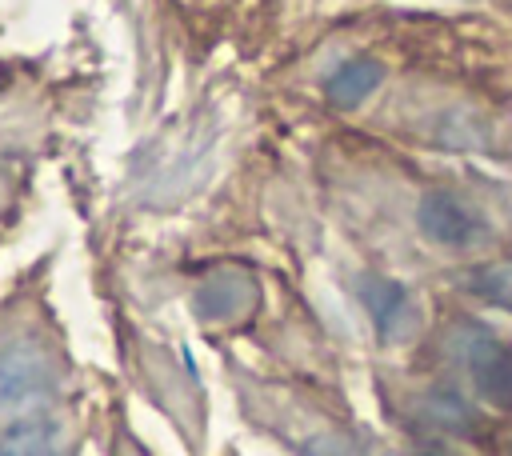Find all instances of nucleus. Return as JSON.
Returning <instances> with one entry per match:
<instances>
[{
  "label": "nucleus",
  "mask_w": 512,
  "mask_h": 456,
  "mask_svg": "<svg viewBox=\"0 0 512 456\" xmlns=\"http://www.w3.org/2000/svg\"><path fill=\"white\" fill-rule=\"evenodd\" d=\"M372 80H376V68L372 64H352V68H344V72H336L328 80V92L336 100H360L372 88Z\"/></svg>",
  "instance_id": "20e7f679"
},
{
  "label": "nucleus",
  "mask_w": 512,
  "mask_h": 456,
  "mask_svg": "<svg viewBox=\"0 0 512 456\" xmlns=\"http://www.w3.org/2000/svg\"><path fill=\"white\" fill-rule=\"evenodd\" d=\"M252 280L240 276V268H220L196 288V312L204 320H236L252 304Z\"/></svg>",
  "instance_id": "f03ea898"
},
{
  "label": "nucleus",
  "mask_w": 512,
  "mask_h": 456,
  "mask_svg": "<svg viewBox=\"0 0 512 456\" xmlns=\"http://www.w3.org/2000/svg\"><path fill=\"white\" fill-rule=\"evenodd\" d=\"M52 364L44 348L28 340H8L0 344V412H36L52 396Z\"/></svg>",
  "instance_id": "f257e3e1"
},
{
  "label": "nucleus",
  "mask_w": 512,
  "mask_h": 456,
  "mask_svg": "<svg viewBox=\"0 0 512 456\" xmlns=\"http://www.w3.org/2000/svg\"><path fill=\"white\" fill-rule=\"evenodd\" d=\"M0 456H64V448L44 420H20L0 436Z\"/></svg>",
  "instance_id": "7ed1b4c3"
}]
</instances>
